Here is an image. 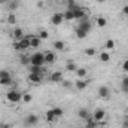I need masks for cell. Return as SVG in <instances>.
<instances>
[{
  "mask_svg": "<svg viewBox=\"0 0 128 128\" xmlns=\"http://www.w3.org/2000/svg\"><path fill=\"white\" fill-rule=\"evenodd\" d=\"M43 55H45V64H54L57 61V55L52 51H43Z\"/></svg>",
  "mask_w": 128,
  "mask_h": 128,
  "instance_id": "cell-12",
  "label": "cell"
},
{
  "mask_svg": "<svg viewBox=\"0 0 128 128\" xmlns=\"http://www.w3.org/2000/svg\"><path fill=\"white\" fill-rule=\"evenodd\" d=\"M30 66H37V67H43L45 66V55L43 52H34L30 55Z\"/></svg>",
  "mask_w": 128,
  "mask_h": 128,
  "instance_id": "cell-3",
  "label": "cell"
},
{
  "mask_svg": "<svg viewBox=\"0 0 128 128\" xmlns=\"http://www.w3.org/2000/svg\"><path fill=\"white\" fill-rule=\"evenodd\" d=\"M91 116L94 118V121H96L97 124H106V121H107V112L104 109H100V107L92 112Z\"/></svg>",
  "mask_w": 128,
  "mask_h": 128,
  "instance_id": "cell-2",
  "label": "cell"
},
{
  "mask_svg": "<svg viewBox=\"0 0 128 128\" xmlns=\"http://www.w3.org/2000/svg\"><path fill=\"white\" fill-rule=\"evenodd\" d=\"M12 48H14L16 52H22V51H21V45H20V42H18V40H14V43H12Z\"/></svg>",
  "mask_w": 128,
  "mask_h": 128,
  "instance_id": "cell-37",
  "label": "cell"
},
{
  "mask_svg": "<svg viewBox=\"0 0 128 128\" xmlns=\"http://www.w3.org/2000/svg\"><path fill=\"white\" fill-rule=\"evenodd\" d=\"M52 48H54L55 51L61 52V51H66L67 45H66V42H64V40H54V42H52Z\"/></svg>",
  "mask_w": 128,
  "mask_h": 128,
  "instance_id": "cell-17",
  "label": "cell"
},
{
  "mask_svg": "<svg viewBox=\"0 0 128 128\" xmlns=\"http://www.w3.org/2000/svg\"><path fill=\"white\" fill-rule=\"evenodd\" d=\"M39 124V116L37 115H34V113H30V115H27L26 118H24V125L26 127H36Z\"/></svg>",
  "mask_w": 128,
  "mask_h": 128,
  "instance_id": "cell-5",
  "label": "cell"
},
{
  "mask_svg": "<svg viewBox=\"0 0 128 128\" xmlns=\"http://www.w3.org/2000/svg\"><path fill=\"white\" fill-rule=\"evenodd\" d=\"M74 36H76L78 39H80V40H82V39H86V37H88V33L84 32V30H82V28H79V27H76V28H74Z\"/></svg>",
  "mask_w": 128,
  "mask_h": 128,
  "instance_id": "cell-27",
  "label": "cell"
},
{
  "mask_svg": "<svg viewBox=\"0 0 128 128\" xmlns=\"http://www.w3.org/2000/svg\"><path fill=\"white\" fill-rule=\"evenodd\" d=\"M64 22V16H63V12H55V14H52V16H51V24L52 26H61Z\"/></svg>",
  "mask_w": 128,
  "mask_h": 128,
  "instance_id": "cell-10",
  "label": "cell"
},
{
  "mask_svg": "<svg viewBox=\"0 0 128 128\" xmlns=\"http://www.w3.org/2000/svg\"><path fill=\"white\" fill-rule=\"evenodd\" d=\"M12 37H14V40H21V39L24 37V32H22V28L16 26V27L14 28V32H12Z\"/></svg>",
  "mask_w": 128,
  "mask_h": 128,
  "instance_id": "cell-19",
  "label": "cell"
},
{
  "mask_svg": "<svg viewBox=\"0 0 128 128\" xmlns=\"http://www.w3.org/2000/svg\"><path fill=\"white\" fill-rule=\"evenodd\" d=\"M9 3V0H0V4H8Z\"/></svg>",
  "mask_w": 128,
  "mask_h": 128,
  "instance_id": "cell-44",
  "label": "cell"
},
{
  "mask_svg": "<svg viewBox=\"0 0 128 128\" xmlns=\"http://www.w3.org/2000/svg\"><path fill=\"white\" fill-rule=\"evenodd\" d=\"M104 49L109 51V52H115V51H116V40L107 39V40L104 42Z\"/></svg>",
  "mask_w": 128,
  "mask_h": 128,
  "instance_id": "cell-16",
  "label": "cell"
},
{
  "mask_svg": "<svg viewBox=\"0 0 128 128\" xmlns=\"http://www.w3.org/2000/svg\"><path fill=\"white\" fill-rule=\"evenodd\" d=\"M32 101H33V94L32 92H24V94H22V100H21V103L28 104V103H32Z\"/></svg>",
  "mask_w": 128,
  "mask_h": 128,
  "instance_id": "cell-30",
  "label": "cell"
},
{
  "mask_svg": "<svg viewBox=\"0 0 128 128\" xmlns=\"http://www.w3.org/2000/svg\"><path fill=\"white\" fill-rule=\"evenodd\" d=\"M6 22H8V26H10V27H16V26H18V16H16V14H15V12H10V14L6 16Z\"/></svg>",
  "mask_w": 128,
  "mask_h": 128,
  "instance_id": "cell-14",
  "label": "cell"
},
{
  "mask_svg": "<svg viewBox=\"0 0 128 128\" xmlns=\"http://www.w3.org/2000/svg\"><path fill=\"white\" fill-rule=\"evenodd\" d=\"M121 68H122V72H124V73H128V58H125V60L122 61Z\"/></svg>",
  "mask_w": 128,
  "mask_h": 128,
  "instance_id": "cell-38",
  "label": "cell"
},
{
  "mask_svg": "<svg viewBox=\"0 0 128 128\" xmlns=\"http://www.w3.org/2000/svg\"><path fill=\"white\" fill-rule=\"evenodd\" d=\"M85 122H86V124H85V127H86V128H96L97 125H98L96 121H94V118H92V116H90Z\"/></svg>",
  "mask_w": 128,
  "mask_h": 128,
  "instance_id": "cell-32",
  "label": "cell"
},
{
  "mask_svg": "<svg viewBox=\"0 0 128 128\" xmlns=\"http://www.w3.org/2000/svg\"><path fill=\"white\" fill-rule=\"evenodd\" d=\"M78 8H79V4H78L74 0H67V9L74 10V9H78Z\"/></svg>",
  "mask_w": 128,
  "mask_h": 128,
  "instance_id": "cell-34",
  "label": "cell"
},
{
  "mask_svg": "<svg viewBox=\"0 0 128 128\" xmlns=\"http://www.w3.org/2000/svg\"><path fill=\"white\" fill-rule=\"evenodd\" d=\"M12 85V73L9 70L2 68L0 70V86H9Z\"/></svg>",
  "mask_w": 128,
  "mask_h": 128,
  "instance_id": "cell-4",
  "label": "cell"
},
{
  "mask_svg": "<svg viewBox=\"0 0 128 128\" xmlns=\"http://www.w3.org/2000/svg\"><path fill=\"white\" fill-rule=\"evenodd\" d=\"M78 116L80 118V119H84V121H86L91 115H90V112H88V109H85V107H80L79 110H78Z\"/></svg>",
  "mask_w": 128,
  "mask_h": 128,
  "instance_id": "cell-24",
  "label": "cell"
},
{
  "mask_svg": "<svg viewBox=\"0 0 128 128\" xmlns=\"http://www.w3.org/2000/svg\"><path fill=\"white\" fill-rule=\"evenodd\" d=\"M97 54H98V52H97L96 48H85V49H84V55H85V57H96Z\"/></svg>",
  "mask_w": 128,
  "mask_h": 128,
  "instance_id": "cell-29",
  "label": "cell"
},
{
  "mask_svg": "<svg viewBox=\"0 0 128 128\" xmlns=\"http://www.w3.org/2000/svg\"><path fill=\"white\" fill-rule=\"evenodd\" d=\"M45 121H46L48 124H54V122L57 121V118H55V115L52 113V109H48V110L45 112Z\"/></svg>",
  "mask_w": 128,
  "mask_h": 128,
  "instance_id": "cell-21",
  "label": "cell"
},
{
  "mask_svg": "<svg viewBox=\"0 0 128 128\" xmlns=\"http://www.w3.org/2000/svg\"><path fill=\"white\" fill-rule=\"evenodd\" d=\"M27 80H28V84L39 85V84L43 82V74H37V73H32V72H28V74H27Z\"/></svg>",
  "mask_w": 128,
  "mask_h": 128,
  "instance_id": "cell-6",
  "label": "cell"
},
{
  "mask_svg": "<svg viewBox=\"0 0 128 128\" xmlns=\"http://www.w3.org/2000/svg\"><path fill=\"white\" fill-rule=\"evenodd\" d=\"M63 16H64V21H67V22H70V21H74V15H73V10H70V9H66L63 12Z\"/></svg>",
  "mask_w": 128,
  "mask_h": 128,
  "instance_id": "cell-25",
  "label": "cell"
},
{
  "mask_svg": "<svg viewBox=\"0 0 128 128\" xmlns=\"http://www.w3.org/2000/svg\"><path fill=\"white\" fill-rule=\"evenodd\" d=\"M122 15H125V16H128V4H125V6L122 8Z\"/></svg>",
  "mask_w": 128,
  "mask_h": 128,
  "instance_id": "cell-41",
  "label": "cell"
},
{
  "mask_svg": "<svg viewBox=\"0 0 128 128\" xmlns=\"http://www.w3.org/2000/svg\"><path fill=\"white\" fill-rule=\"evenodd\" d=\"M43 6H45V3H43V2H37V8H39V9H42Z\"/></svg>",
  "mask_w": 128,
  "mask_h": 128,
  "instance_id": "cell-43",
  "label": "cell"
},
{
  "mask_svg": "<svg viewBox=\"0 0 128 128\" xmlns=\"http://www.w3.org/2000/svg\"><path fill=\"white\" fill-rule=\"evenodd\" d=\"M121 90H122V92L128 94V76L122 78V80H121Z\"/></svg>",
  "mask_w": 128,
  "mask_h": 128,
  "instance_id": "cell-31",
  "label": "cell"
},
{
  "mask_svg": "<svg viewBox=\"0 0 128 128\" xmlns=\"http://www.w3.org/2000/svg\"><path fill=\"white\" fill-rule=\"evenodd\" d=\"M96 2H98V3H104L106 0H96Z\"/></svg>",
  "mask_w": 128,
  "mask_h": 128,
  "instance_id": "cell-45",
  "label": "cell"
},
{
  "mask_svg": "<svg viewBox=\"0 0 128 128\" xmlns=\"http://www.w3.org/2000/svg\"><path fill=\"white\" fill-rule=\"evenodd\" d=\"M63 79H64V74H63V72H60V70H55V72H52L49 74V80L54 82V84H61Z\"/></svg>",
  "mask_w": 128,
  "mask_h": 128,
  "instance_id": "cell-9",
  "label": "cell"
},
{
  "mask_svg": "<svg viewBox=\"0 0 128 128\" xmlns=\"http://www.w3.org/2000/svg\"><path fill=\"white\" fill-rule=\"evenodd\" d=\"M61 85H63L64 88H67V90H70V88L73 86V84H72L70 80H66V79H63V82H61Z\"/></svg>",
  "mask_w": 128,
  "mask_h": 128,
  "instance_id": "cell-39",
  "label": "cell"
},
{
  "mask_svg": "<svg viewBox=\"0 0 128 128\" xmlns=\"http://www.w3.org/2000/svg\"><path fill=\"white\" fill-rule=\"evenodd\" d=\"M79 28H82L84 32L90 33L91 32V28H92V22L90 21V20H86V21H79V26H78Z\"/></svg>",
  "mask_w": 128,
  "mask_h": 128,
  "instance_id": "cell-18",
  "label": "cell"
},
{
  "mask_svg": "<svg viewBox=\"0 0 128 128\" xmlns=\"http://www.w3.org/2000/svg\"><path fill=\"white\" fill-rule=\"evenodd\" d=\"M97 57H98V61L103 64H107L110 60H112V52H109V51H100L98 54H97Z\"/></svg>",
  "mask_w": 128,
  "mask_h": 128,
  "instance_id": "cell-7",
  "label": "cell"
},
{
  "mask_svg": "<svg viewBox=\"0 0 128 128\" xmlns=\"http://www.w3.org/2000/svg\"><path fill=\"white\" fill-rule=\"evenodd\" d=\"M20 42V45H21V51L24 52V51H28L30 49V34L28 36H24L21 40H18Z\"/></svg>",
  "mask_w": 128,
  "mask_h": 128,
  "instance_id": "cell-15",
  "label": "cell"
},
{
  "mask_svg": "<svg viewBox=\"0 0 128 128\" xmlns=\"http://www.w3.org/2000/svg\"><path fill=\"white\" fill-rule=\"evenodd\" d=\"M78 67H79V66L74 63L73 60H68V61L66 63V70H67V72H70V73H74V72L78 70Z\"/></svg>",
  "mask_w": 128,
  "mask_h": 128,
  "instance_id": "cell-23",
  "label": "cell"
},
{
  "mask_svg": "<svg viewBox=\"0 0 128 128\" xmlns=\"http://www.w3.org/2000/svg\"><path fill=\"white\" fill-rule=\"evenodd\" d=\"M21 100H22V92H20L16 90H10L4 94V101L8 104H18V103H21Z\"/></svg>",
  "mask_w": 128,
  "mask_h": 128,
  "instance_id": "cell-1",
  "label": "cell"
},
{
  "mask_svg": "<svg viewBox=\"0 0 128 128\" xmlns=\"http://www.w3.org/2000/svg\"><path fill=\"white\" fill-rule=\"evenodd\" d=\"M28 72L37 73V74H43V68L42 67H37V66H28Z\"/></svg>",
  "mask_w": 128,
  "mask_h": 128,
  "instance_id": "cell-33",
  "label": "cell"
},
{
  "mask_svg": "<svg viewBox=\"0 0 128 128\" xmlns=\"http://www.w3.org/2000/svg\"><path fill=\"white\" fill-rule=\"evenodd\" d=\"M42 45V40L39 36H33L30 34V49H39Z\"/></svg>",
  "mask_w": 128,
  "mask_h": 128,
  "instance_id": "cell-13",
  "label": "cell"
},
{
  "mask_svg": "<svg viewBox=\"0 0 128 128\" xmlns=\"http://www.w3.org/2000/svg\"><path fill=\"white\" fill-rule=\"evenodd\" d=\"M52 113L55 115L57 121H58V119H61V118L64 116V110L61 109V107H58V106H54V107H52Z\"/></svg>",
  "mask_w": 128,
  "mask_h": 128,
  "instance_id": "cell-26",
  "label": "cell"
},
{
  "mask_svg": "<svg viewBox=\"0 0 128 128\" xmlns=\"http://www.w3.org/2000/svg\"><path fill=\"white\" fill-rule=\"evenodd\" d=\"M20 63L22 64V66H30V55H27V54H24V52H21V55H20Z\"/></svg>",
  "mask_w": 128,
  "mask_h": 128,
  "instance_id": "cell-28",
  "label": "cell"
},
{
  "mask_svg": "<svg viewBox=\"0 0 128 128\" xmlns=\"http://www.w3.org/2000/svg\"><path fill=\"white\" fill-rule=\"evenodd\" d=\"M122 128H128V118L122 121Z\"/></svg>",
  "mask_w": 128,
  "mask_h": 128,
  "instance_id": "cell-42",
  "label": "cell"
},
{
  "mask_svg": "<svg viewBox=\"0 0 128 128\" xmlns=\"http://www.w3.org/2000/svg\"><path fill=\"white\" fill-rule=\"evenodd\" d=\"M74 74L78 76V79H86L88 78V70L85 67H78V70L74 72Z\"/></svg>",
  "mask_w": 128,
  "mask_h": 128,
  "instance_id": "cell-20",
  "label": "cell"
},
{
  "mask_svg": "<svg viewBox=\"0 0 128 128\" xmlns=\"http://www.w3.org/2000/svg\"><path fill=\"white\" fill-rule=\"evenodd\" d=\"M90 85V79H76V82L73 84V86L78 91H85Z\"/></svg>",
  "mask_w": 128,
  "mask_h": 128,
  "instance_id": "cell-8",
  "label": "cell"
},
{
  "mask_svg": "<svg viewBox=\"0 0 128 128\" xmlns=\"http://www.w3.org/2000/svg\"><path fill=\"white\" fill-rule=\"evenodd\" d=\"M97 94L100 98H103V100H106V98H109L110 97V90H109V86H106V85H101V86H98V90H97Z\"/></svg>",
  "mask_w": 128,
  "mask_h": 128,
  "instance_id": "cell-11",
  "label": "cell"
},
{
  "mask_svg": "<svg viewBox=\"0 0 128 128\" xmlns=\"http://www.w3.org/2000/svg\"><path fill=\"white\" fill-rule=\"evenodd\" d=\"M0 128H12V124H9V122H3V124H0Z\"/></svg>",
  "mask_w": 128,
  "mask_h": 128,
  "instance_id": "cell-40",
  "label": "cell"
},
{
  "mask_svg": "<svg viewBox=\"0 0 128 128\" xmlns=\"http://www.w3.org/2000/svg\"><path fill=\"white\" fill-rule=\"evenodd\" d=\"M96 24L98 28H106V26H107V20H106V16H103V15H98L96 18Z\"/></svg>",
  "mask_w": 128,
  "mask_h": 128,
  "instance_id": "cell-22",
  "label": "cell"
},
{
  "mask_svg": "<svg viewBox=\"0 0 128 128\" xmlns=\"http://www.w3.org/2000/svg\"><path fill=\"white\" fill-rule=\"evenodd\" d=\"M8 8H9L10 12L16 10V9H18V2H9V3H8Z\"/></svg>",
  "mask_w": 128,
  "mask_h": 128,
  "instance_id": "cell-36",
  "label": "cell"
},
{
  "mask_svg": "<svg viewBox=\"0 0 128 128\" xmlns=\"http://www.w3.org/2000/svg\"><path fill=\"white\" fill-rule=\"evenodd\" d=\"M39 37H40L42 42H43V40H48V39H49V33L46 32V30H40V32H39Z\"/></svg>",
  "mask_w": 128,
  "mask_h": 128,
  "instance_id": "cell-35",
  "label": "cell"
}]
</instances>
